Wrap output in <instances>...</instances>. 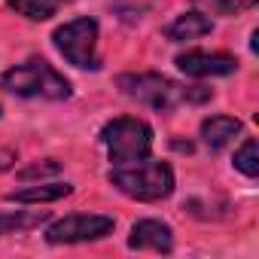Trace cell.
I'll use <instances>...</instances> for the list:
<instances>
[{
    "mask_svg": "<svg viewBox=\"0 0 259 259\" xmlns=\"http://www.w3.org/2000/svg\"><path fill=\"white\" fill-rule=\"evenodd\" d=\"M116 220L107 213H70L58 220L55 226L46 229L49 244H82V241H98L113 232Z\"/></svg>",
    "mask_w": 259,
    "mask_h": 259,
    "instance_id": "obj_6",
    "label": "cell"
},
{
    "mask_svg": "<svg viewBox=\"0 0 259 259\" xmlns=\"http://www.w3.org/2000/svg\"><path fill=\"white\" fill-rule=\"evenodd\" d=\"M235 168L247 177H256L259 174V153H256V141H244L241 150L235 153Z\"/></svg>",
    "mask_w": 259,
    "mask_h": 259,
    "instance_id": "obj_15",
    "label": "cell"
},
{
    "mask_svg": "<svg viewBox=\"0 0 259 259\" xmlns=\"http://www.w3.org/2000/svg\"><path fill=\"white\" fill-rule=\"evenodd\" d=\"M101 141L113 165H135V162H144L153 150V128L141 119L119 116L104 125Z\"/></svg>",
    "mask_w": 259,
    "mask_h": 259,
    "instance_id": "obj_4",
    "label": "cell"
},
{
    "mask_svg": "<svg viewBox=\"0 0 259 259\" xmlns=\"http://www.w3.org/2000/svg\"><path fill=\"white\" fill-rule=\"evenodd\" d=\"M61 171V162L58 159H43V162H34L28 168L19 171V180H34V177H55Z\"/></svg>",
    "mask_w": 259,
    "mask_h": 259,
    "instance_id": "obj_16",
    "label": "cell"
},
{
    "mask_svg": "<svg viewBox=\"0 0 259 259\" xmlns=\"http://www.w3.org/2000/svg\"><path fill=\"white\" fill-rule=\"evenodd\" d=\"M70 192H73L70 183H43V186H28V189L10 192L7 198L19 201V204H43V201H58V198H64Z\"/></svg>",
    "mask_w": 259,
    "mask_h": 259,
    "instance_id": "obj_11",
    "label": "cell"
},
{
    "mask_svg": "<svg viewBox=\"0 0 259 259\" xmlns=\"http://www.w3.org/2000/svg\"><path fill=\"white\" fill-rule=\"evenodd\" d=\"M0 89L19 98H46V101L70 98V82L43 58H31L19 67H10L0 76Z\"/></svg>",
    "mask_w": 259,
    "mask_h": 259,
    "instance_id": "obj_2",
    "label": "cell"
},
{
    "mask_svg": "<svg viewBox=\"0 0 259 259\" xmlns=\"http://www.w3.org/2000/svg\"><path fill=\"white\" fill-rule=\"evenodd\" d=\"M61 4H70V0H10V7L25 16V19H34V22H46L55 16V10Z\"/></svg>",
    "mask_w": 259,
    "mask_h": 259,
    "instance_id": "obj_13",
    "label": "cell"
},
{
    "mask_svg": "<svg viewBox=\"0 0 259 259\" xmlns=\"http://www.w3.org/2000/svg\"><path fill=\"white\" fill-rule=\"evenodd\" d=\"M235 135H241V122L235 116H210L201 122V138L210 150H223Z\"/></svg>",
    "mask_w": 259,
    "mask_h": 259,
    "instance_id": "obj_9",
    "label": "cell"
},
{
    "mask_svg": "<svg viewBox=\"0 0 259 259\" xmlns=\"http://www.w3.org/2000/svg\"><path fill=\"white\" fill-rule=\"evenodd\" d=\"M55 49L73 64V67H82V70H98L101 67V58H98V22L95 19H73L67 25H61L55 34Z\"/></svg>",
    "mask_w": 259,
    "mask_h": 259,
    "instance_id": "obj_5",
    "label": "cell"
},
{
    "mask_svg": "<svg viewBox=\"0 0 259 259\" xmlns=\"http://www.w3.org/2000/svg\"><path fill=\"white\" fill-rule=\"evenodd\" d=\"M174 64L186 76H229L238 67V61L232 55H226V52H198V49L177 55Z\"/></svg>",
    "mask_w": 259,
    "mask_h": 259,
    "instance_id": "obj_7",
    "label": "cell"
},
{
    "mask_svg": "<svg viewBox=\"0 0 259 259\" xmlns=\"http://www.w3.org/2000/svg\"><path fill=\"white\" fill-rule=\"evenodd\" d=\"M13 162H16V153L13 150H0V171H7Z\"/></svg>",
    "mask_w": 259,
    "mask_h": 259,
    "instance_id": "obj_17",
    "label": "cell"
},
{
    "mask_svg": "<svg viewBox=\"0 0 259 259\" xmlns=\"http://www.w3.org/2000/svg\"><path fill=\"white\" fill-rule=\"evenodd\" d=\"M213 31V22L201 13H186L180 19H174L168 28H165V37L174 40V43H183V40H195V37H204Z\"/></svg>",
    "mask_w": 259,
    "mask_h": 259,
    "instance_id": "obj_10",
    "label": "cell"
},
{
    "mask_svg": "<svg viewBox=\"0 0 259 259\" xmlns=\"http://www.w3.org/2000/svg\"><path fill=\"white\" fill-rule=\"evenodd\" d=\"M198 10H204L207 16H238L253 10L259 0H192Z\"/></svg>",
    "mask_w": 259,
    "mask_h": 259,
    "instance_id": "obj_14",
    "label": "cell"
},
{
    "mask_svg": "<svg viewBox=\"0 0 259 259\" xmlns=\"http://www.w3.org/2000/svg\"><path fill=\"white\" fill-rule=\"evenodd\" d=\"M110 183L138 201H162L174 192V171L165 162H135V165H116Z\"/></svg>",
    "mask_w": 259,
    "mask_h": 259,
    "instance_id": "obj_3",
    "label": "cell"
},
{
    "mask_svg": "<svg viewBox=\"0 0 259 259\" xmlns=\"http://www.w3.org/2000/svg\"><path fill=\"white\" fill-rule=\"evenodd\" d=\"M116 85L122 89V95H128L132 101H141L153 110H174V107L201 104L210 98V89L180 85L162 73H122L116 76Z\"/></svg>",
    "mask_w": 259,
    "mask_h": 259,
    "instance_id": "obj_1",
    "label": "cell"
},
{
    "mask_svg": "<svg viewBox=\"0 0 259 259\" xmlns=\"http://www.w3.org/2000/svg\"><path fill=\"white\" fill-rule=\"evenodd\" d=\"M49 220V210H0V235L25 232Z\"/></svg>",
    "mask_w": 259,
    "mask_h": 259,
    "instance_id": "obj_12",
    "label": "cell"
},
{
    "mask_svg": "<svg viewBox=\"0 0 259 259\" xmlns=\"http://www.w3.org/2000/svg\"><path fill=\"white\" fill-rule=\"evenodd\" d=\"M128 247L132 250H156V253H171L174 247V232L162 220H141L132 226L128 235Z\"/></svg>",
    "mask_w": 259,
    "mask_h": 259,
    "instance_id": "obj_8",
    "label": "cell"
}]
</instances>
